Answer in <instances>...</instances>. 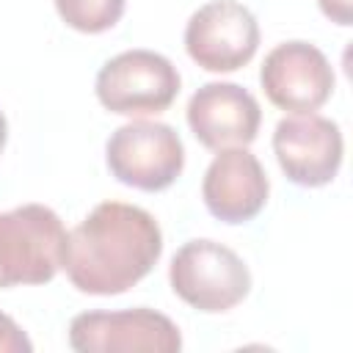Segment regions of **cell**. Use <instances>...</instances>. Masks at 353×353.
Listing matches in <instances>:
<instances>
[{
    "label": "cell",
    "mask_w": 353,
    "mask_h": 353,
    "mask_svg": "<svg viewBox=\"0 0 353 353\" xmlns=\"http://www.w3.org/2000/svg\"><path fill=\"white\" fill-rule=\"evenodd\" d=\"M163 232L157 221L124 201L97 204L63 243L69 281L88 295H121L157 265Z\"/></svg>",
    "instance_id": "cell-1"
},
{
    "label": "cell",
    "mask_w": 353,
    "mask_h": 353,
    "mask_svg": "<svg viewBox=\"0 0 353 353\" xmlns=\"http://www.w3.org/2000/svg\"><path fill=\"white\" fill-rule=\"evenodd\" d=\"M63 243L66 229L44 204L0 212V290L52 281L63 262Z\"/></svg>",
    "instance_id": "cell-2"
},
{
    "label": "cell",
    "mask_w": 353,
    "mask_h": 353,
    "mask_svg": "<svg viewBox=\"0 0 353 353\" xmlns=\"http://www.w3.org/2000/svg\"><path fill=\"white\" fill-rule=\"evenodd\" d=\"M168 281L188 306L207 314L234 309L251 290L245 262L215 240L185 243L171 259Z\"/></svg>",
    "instance_id": "cell-3"
},
{
    "label": "cell",
    "mask_w": 353,
    "mask_h": 353,
    "mask_svg": "<svg viewBox=\"0 0 353 353\" xmlns=\"http://www.w3.org/2000/svg\"><path fill=\"white\" fill-rule=\"evenodd\" d=\"M110 174L135 190L157 193L176 182L185 165V146L174 127L163 121L121 124L105 146Z\"/></svg>",
    "instance_id": "cell-4"
},
{
    "label": "cell",
    "mask_w": 353,
    "mask_h": 353,
    "mask_svg": "<svg viewBox=\"0 0 353 353\" xmlns=\"http://www.w3.org/2000/svg\"><path fill=\"white\" fill-rule=\"evenodd\" d=\"M179 94L176 66L152 50H127L97 74V99L119 116H157Z\"/></svg>",
    "instance_id": "cell-5"
},
{
    "label": "cell",
    "mask_w": 353,
    "mask_h": 353,
    "mask_svg": "<svg viewBox=\"0 0 353 353\" xmlns=\"http://www.w3.org/2000/svg\"><path fill=\"white\" fill-rule=\"evenodd\" d=\"M77 353H176L182 334L171 317L138 306L124 312H83L69 323Z\"/></svg>",
    "instance_id": "cell-6"
},
{
    "label": "cell",
    "mask_w": 353,
    "mask_h": 353,
    "mask_svg": "<svg viewBox=\"0 0 353 353\" xmlns=\"http://www.w3.org/2000/svg\"><path fill=\"white\" fill-rule=\"evenodd\" d=\"M259 47L256 17L234 0H212L201 6L185 28L188 55L207 72H237Z\"/></svg>",
    "instance_id": "cell-7"
},
{
    "label": "cell",
    "mask_w": 353,
    "mask_h": 353,
    "mask_svg": "<svg viewBox=\"0 0 353 353\" xmlns=\"http://www.w3.org/2000/svg\"><path fill=\"white\" fill-rule=\"evenodd\" d=\"M259 83L276 108L303 116L328 102L334 91V69L314 44L284 41L265 55Z\"/></svg>",
    "instance_id": "cell-8"
},
{
    "label": "cell",
    "mask_w": 353,
    "mask_h": 353,
    "mask_svg": "<svg viewBox=\"0 0 353 353\" xmlns=\"http://www.w3.org/2000/svg\"><path fill=\"white\" fill-rule=\"evenodd\" d=\"M342 132L336 121L303 113L281 119L273 132V152L290 182L301 188L328 185L342 165Z\"/></svg>",
    "instance_id": "cell-9"
},
{
    "label": "cell",
    "mask_w": 353,
    "mask_h": 353,
    "mask_svg": "<svg viewBox=\"0 0 353 353\" xmlns=\"http://www.w3.org/2000/svg\"><path fill=\"white\" fill-rule=\"evenodd\" d=\"M262 110L237 83H204L188 102V124L204 149L248 146L259 132Z\"/></svg>",
    "instance_id": "cell-10"
},
{
    "label": "cell",
    "mask_w": 353,
    "mask_h": 353,
    "mask_svg": "<svg viewBox=\"0 0 353 353\" xmlns=\"http://www.w3.org/2000/svg\"><path fill=\"white\" fill-rule=\"evenodd\" d=\"M268 193V174L245 146L221 149L201 182V199L210 215L223 223H245L256 218Z\"/></svg>",
    "instance_id": "cell-11"
},
{
    "label": "cell",
    "mask_w": 353,
    "mask_h": 353,
    "mask_svg": "<svg viewBox=\"0 0 353 353\" xmlns=\"http://www.w3.org/2000/svg\"><path fill=\"white\" fill-rule=\"evenodd\" d=\"M127 0H55L61 19L80 33H105L121 14Z\"/></svg>",
    "instance_id": "cell-12"
},
{
    "label": "cell",
    "mask_w": 353,
    "mask_h": 353,
    "mask_svg": "<svg viewBox=\"0 0 353 353\" xmlns=\"http://www.w3.org/2000/svg\"><path fill=\"white\" fill-rule=\"evenodd\" d=\"M33 342L28 339V334L8 317L0 312V353H30Z\"/></svg>",
    "instance_id": "cell-13"
},
{
    "label": "cell",
    "mask_w": 353,
    "mask_h": 353,
    "mask_svg": "<svg viewBox=\"0 0 353 353\" xmlns=\"http://www.w3.org/2000/svg\"><path fill=\"white\" fill-rule=\"evenodd\" d=\"M317 6L331 22L342 28L353 25V0H317Z\"/></svg>",
    "instance_id": "cell-14"
},
{
    "label": "cell",
    "mask_w": 353,
    "mask_h": 353,
    "mask_svg": "<svg viewBox=\"0 0 353 353\" xmlns=\"http://www.w3.org/2000/svg\"><path fill=\"white\" fill-rule=\"evenodd\" d=\"M6 138H8V127H6V116L0 113V152H3V146H6Z\"/></svg>",
    "instance_id": "cell-15"
}]
</instances>
